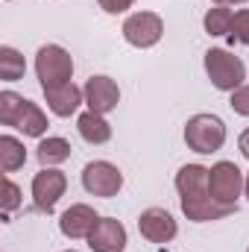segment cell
I'll return each instance as SVG.
<instances>
[{
    "instance_id": "9a60e30c",
    "label": "cell",
    "mask_w": 249,
    "mask_h": 252,
    "mask_svg": "<svg viewBox=\"0 0 249 252\" xmlns=\"http://www.w3.org/2000/svg\"><path fill=\"white\" fill-rule=\"evenodd\" d=\"M76 129H79V135H82L88 144H106V141L112 138V126H109V121H106L103 115H97V112L79 115Z\"/></svg>"
},
{
    "instance_id": "30bf717a",
    "label": "cell",
    "mask_w": 249,
    "mask_h": 252,
    "mask_svg": "<svg viewBox=\"0 0 249 252\" xmlns=\"http://www.w3.org/2000/svg\"><path fill=\"white\" fill-rule=\"evenodd\" d=\"M85 103H88V112H97V115H109L112 109H118V100H121V88L115 79L109 76H91L85 82Z\"/></svg>"
},
{
    "instance_id": "ffe728a7",
    "label": "cell",
    "mask_w": 249,
    "mask_h": 252,
    "mask_svg": "<svg viewBox=\"0 0 249 252\" xmlns=\"http://www.w3.org/2000/svg\"><path fill=\"white\" fill-rule=\"evenodd\" d=\"M232 41H241L249 47V9L235 12V21H232V32H229Z\"/></svg>"
},
{
    "instance_id": "9c48e42d",
    "label": "cell",
    "mask_w": 249,
    "mask_h": 252,
    "mask_svg": "<svg viewBox=\"0 0 249 252\" xmlns=\"http://www.w3.org/2000/svg\"><path fill=\"white\" fill-rule=\"evenodd\" d=\"M67 188V176H64L62 170H50V167H44L35 179H32V199H35V205L41 208V211H53L56 208V202H59V196L64 193Z\"/></svg>"
},
{
    "instance_id": "6da1fadb",
    "label": "cell",
    "mask_w": 249,
    "mask_h": 252,
    "mask_svg": "<svg viewBox=\"0 0 249 252\" xmlns=\"http://www.w3.org/2000/svg\"><path fill=\"white\" fill-rule=\"evenodd\" d=\"M176 190H179L185 217L193 223H214V220L229 217L238 208V205H223L211 196L208 167H202V164H185L176 173Z\"/></svg>"
},
{
    "instance_id": "ac0fdd59",
    "label": "cell",
    "mask_w": 249,
    "mask_h": 252,
    "mask_svg": "<svg viewBox=\"0 0 249 252\" xmlns=\"http://www.w3.org/2000/svg\"><path fill=\"white\" fill-rule=\"evenodd\" d=\"M27 64H24V56L15 50V47H0V76L6 82H18L24 76Z\"/></svg>"
},
{
    "instance_id": "ba28073f",
    "label": "cell",
    "mask_w": 249,
    "mask_h": 252,
    "mask_svg": "<svg viewBox=\"0 0 249 252\" xmlns=\"http://www.w3.org/2000/svg\"><path fill=\"white\" fill-rule=\"evenodd\" d=\"M82 185H85L88 193L109 199V196H115L124 188V173L115 164H109V161H91L82 170Z\"/></svg>"
},
{
    "instance_id": "8fae6325",
    "label": "cell",
    "mask_w": 249,
    "mask_h": 252,
    "mask_svg": "<svg viewBox=\"0 0 249 252\" xmlns=\"http://www.w3.org/2000/svg\"><path fill=\"white\" fill-rule=\"evenodd\" d=\"M138 229L141 235L150 241V244H170L176 238V220L170 211L164 208H147L141 217H138Z\"/></svg>"
},
{
    "instance_id": "484cf974",
    "label": "cell",
    "mask_w": 249,
    "mask_h": 252,
    "mask_svg": "<svg viewBox=\"0 0 249 252\" xmlns=\"http://www.w3.org/2000/svg\"><path fill=\"white\" fill-rule=\"evenodd\" d=\"M247 196H249V176H247Z\"/></svg>"
},
{
    "instance_id": "7402d4cb",
    "label": "cell",
    "mask_w": 249,
    "mask_h": 252,
    "mask_svg": "<svg viewBox=\"0 0 249 252\" xmlns=\"http://www.w3.org/2000/svg\"><path fill=\"white\" fill-rule=\"evenodd\" d=\"M232 109L238 112V115H244V118H249V85H241L238 91H232Z\"/></svg>"
},
{
    "instance_id": "3957f363",
    "label": "cell",
    "mask_w": 249,
    "mask_h": 252,
    "mask_svg": "<svg viewBox=\"0 0 249 252\" xmlns=\"http://www.w3.org/2000/svg\"><path fill=\"white\" fill-rule=\"evenodd\" d=\"M205 73H208V79H211L214 88H220V91H238L244 85V79H247V64L241 62L235 53L214 47V50L205 53Z\"/></svg>"
},
{
    "instance_id": "d6986e66",
    "label": "cell",
    "mask_w": 249,
    "mask_h": 252,
    "mask_svg": "<svg viewBox=\"0 0 249 252\" xmlns=\"http://www.w3.org/2000/svg\"><path fill=\"white\" fill-rule=\"evenodd\" d=\"M232 21H235V15H232V9H226V6H217V9H208L205 12V32L208 35H229L232 32Z\"/></svg>"
},
{
    "instance_id": "5bb4252c",
    "label": "cell",
    "mask_w": 249,
    "mask_h": 252,
    "mask_svg": "<svg viewBox=\"0 0 249 252\" xmlns=\"http://www.w3.org/2000/svg\"><path fill=\"white\" fill-rule=\"evenodd\" d=\"M44 97H47V106H50L53 115H59V118H70V115L79 109L85 91H79L73 82H67V85H59V88L44 91Z\"/></svg>"
},
{
    "instance_id": "7c38bea8",
    "label": "cell",
    "mask_w": 249,
    "mask_h": 252,
    "mask_svg": "<svg viewBox=\"0 0 249 252\" xmlns=\"http://www.w3.org/2000/svg\"><path fill=\"white\" fill-rule=\"evenodd\" d=\"M88 247L94 252H124L126 250V229L124 223L112 217H100L94 232L88 235Z\"/></svg>"
},
{
    "instance_id": "5b68a950",
    "label": "cell",
    "mask_w": 249,
    "mask_h": 252,
    "mask_svg": "<svg viewBox=\"0 0 249 252\" xmlns=\"http://www.w3.org/2000/svg\"><path fill=\"white\" fill-rule=\"evenodd\" d=\"M185 144L193 153H217L226 144V124L217 115H193L185 126Z\"/></svg>"
},
{
    "instance_id": "4316f807",
    "label": "cell",
    "mask_w": 249,
    "mask_h": 252,
    "mask_svg": "<svg viewBox=\"0 0 249 252\" xmlns=\"http://www.w3.org/2000/svg\"><path fill=\"white\" fill-rule=\"evenodd\" d=\"M67 252H73V250H67Z\"/></svg>"
},
{
    "instance_id": "8992f818",
    "label": "cell",
    "mask_w": 249,
    "mask_h": 252,
    "mask_svg": "<svg viewBox=\"0 0 249 252\" xmlns=\"http://www.w3.org/2000/svg\"><path fill=\"white\" fill-rule=\"evenodd\" d=\"M208 188H211V196L217 202L238 205V196H241V190L247 188V179H244V173L238 170L235 161H217L208 170Z\"/></svg>"
},
{
    "instance_id": "cb8c5ba5",
    "label": "cell",
    "mask_w": 249,
    "mask_h": 252,
    "mask_svg": "<svg viewBox=\"0 0 249 252\" xmlns=\"http://www.w3.org/2000/svg\"><path fill=\"white\" fill-rule=\"evenodd\" d=\"M238 144H241V153H244V156L249 158V129L244 132V135H241V141H238Z\"/></svg>"
},
{
    "instance_id": "2e32d148",
    "label": "cell",
    "mask_w": 249,
    "mask_h": 252,
    "mask_svg": "<svg viewBox=\"0 0 249 252\" xmlns=\"http://www.w3.org/2000/svg\"><path fill=\"white\" fill-rule=\"evenodd\" d=\"M24 161H27L24 144L12 135H3L0 138V167H3V173H15L18 167H24Z\"/></svg>"
},
{
    "instance_id": "52a82bcc",
    "label": "cell",
    "mask_w": 249,
    "mask_h": 252,
    "mask_svg": "<svg viewBox=\"0 0 249 252\" xmlns=\"http://www.w3.org/2000/svg\"><path fill=\"white\" fill-rule=\"evenodd\" d=\"M161 32H164V24H161V18L156 12H135L124 24V38L132 47H141V50L158 44Z\"/></svg>"
},
{
    "instance_id": "603a6c76",
    "label": "cell",
    "mask_w": 249,
    "mask_h": 252,
    "mask_svg": "<svg viewBox=\"0 0 249 252\" xmlns=\"http://www.w3.org/2000/svg\"><path fill=\"white\" fill-rule=\"evenodd\" d=\"M132 3H135V0H100V6H103L109 15H121V12H126Z\"/></svg>"
},
{
    "instance_id": "d4e9b609",
    "label": "cell",
    "mask_w": 249,
    "mask_h": 252,
    "mask_svg": "<svg viewBox=\"0 0 249 252\" xmlns=\"http://www.w3.org/2000/svg\"><path fill=\"white\" fill-rule=\"evenodd\" d=\"M217 6H232V3H244V0H214Z\"/></svg>"
},
{
    "instance_id": "277c9868",
    "label": "cell",
    "mask_w": 249,
    "mask_h": 252,
    "mask_svg": "<svg viewBox=\"0 0 249 252\" xmlns=\"http://www.w3.org/2000/svg\"><path fill=\"white\" fill-rule=\"evenodd\" d=\"M35 73H38L44 91L67 85L70 76H73V59H70V53L64 47H59V44H44L35 53Z\"/></svg>"
},
{
    "instance_id": "e0dca14e",
    "label": "cell",
    "mask_w": 249,
    "mask_h": 252,
    "mask_svg": "<svg viewBox=\"0 0 249 252\" xmlns=\"http://www.w3.org/2000/svg\"><path fill=\"white\" fill-rule=\"evenodd\" d=\"M70 158V144L64 138H44L38 144V161L44 167H53V164H62Z\"/></svg>"
},
{
    "instance_id": "44dd1931",
    "label": "cell",
    "mask_w": 249,
    "mask_h": 252,
    "mask_svg": "<svg viewBox=\"0 0 249 252\" xmlns=\"http://www.w3.org/2000/svg\"><path fill=\"white\" fill-rule=\"evenodd\" d=\"M18 205H21V190H18V185L12 179H3V211L9 214Z\"/></svg>"
},
{
    "instance_id": "83f0119b",
    "label": "cell",
    "mask_w": 249,
    "mask_h": 252,
    "mask_svg": "<svg viewBox=\"0 0 249 252\" xmlns=\"http://www.w3.org/2000/svg\"><path fill=\"white\" fill-rule=\"evenodd\" d=\"M247 252H249V250H247Z\"/></svg>"
},
{
    "instance_id": "7a4b0ae2",
    "label": "cell",
    "mask_w": 249,
    "mask_h": 252,
    "mask_svg": "<svg viewBox=\"0 0 249 252\" xmlns=\"http://www.w3.org/2000/svg\"><path fill=\"white\" fill-rule=\"evenodd\" d=\"M0 124L15 126V129H21V132L30 135V138H41V135L47 132V115H44L35 103L24 100L21 94L3 91V94H0Z\"/></svg>"
},
{
    "instance_id": "4fadbf2b",
    "label": "cell",
    "mask_w": 249,
    "mask_h": 252,
    "mask_svg": "<svg viewBox=\"0 0 249 252\" xmlns=\"http://www.w3.org/2000/svg\"><path fill=\"white\" fill-rule=\"evenodd\" d=\"M97 223H100L97 211H94L91 205H85V202H76V205H70L62 214L59 229H62L64 238H73V241H76V238H88Z\"/></svg>"
}]
</instances>
